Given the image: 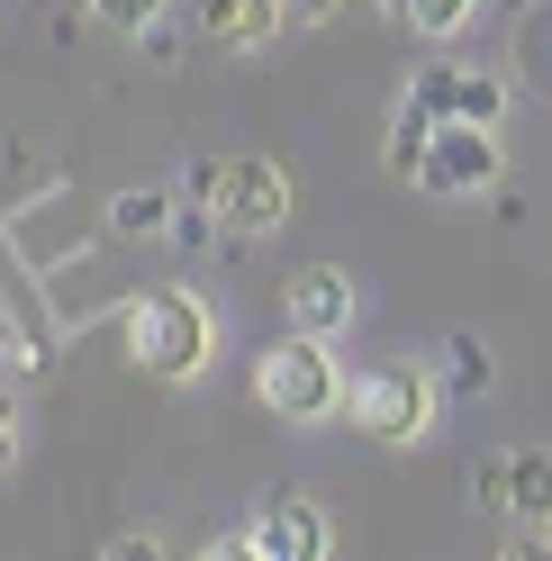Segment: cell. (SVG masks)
I'll return each instance as SVG.
<instances>
[{
  "label": "cell",
  "instance_id": "2",
  "mask_svg": "<svg viewBox=\"0 0 552 561\" xmlns=\"http://www.w3.org/2000/svg\"><path fill=\"white\" fill-rule=\"evenodd\" d=\"M326 344H335V335H299V327H290V344H263L254 399H263L272 416H290V426H326V416L344 408V371H335Z\"/></svg>",
  "mask_w": 552,
  "mask_h": 561
},
{
  "label": "cell",
  "instance_id": "8",
  "mask_svg": "<svg viewBox=\"0 0 552 561\" xmlns=\"http://www.w3.org/2000/svg\"><path fill=\"white\" fill-rule=\"evenodd\" d=\"M281 318H290L299 335H344V327H354V272H344V263H308V272H290Z\"/></svg>",
  "mask_w": 552,
  "mask_h": 561
},
{
  "label": "cell",
  "instance_id": "10",
  "mask_svg": "<svg viewBox=\"0 0 552 561\" xmlns=\"http://www.w3.org/2000/svg\"><path fill=\"white\" fill-rule=\"evenodd\" d=\"M426 146H435V118H417V110L399 100V110H390V136H381V163L399 172V182H417V172H426Z\"/></svg>",
  "mask_w": 552,
  "mask_h": 561
},
{
  "label": "cell",
  "instance_id": "11",
  "mask_svg": "<svg viewBox=\"0 0 552 561\" xmlns=\"http://www.w3.org/2000/svg\"><path fill=\"white\" fill-rule=\"evenodd\" d=\"M172 218H182V208H172V191H154V182L110 199V227H118V236H172Z\"/></svg>",
  "mask_w": 552,
  "mask_h": 561
},
{
  "label": "cell",
  "instance_id": "17",
  "mask_svg": "<svg viewBox=\"0 0 552 561\" xmlns=\"http://www.w3.org/2000/svg\"><path fill=\"white\" fill-rule=\"evenodd\" d=\"M218 182H227V154H199V163L182 172V199H199V208L218 218Z\"/></svg>",
  "mask_w": 552,
  "mask_h": 561
},
{
  "label": "cell",
  "instance_id": "14",
  "mask_svg": "<svg viewBox=\"0 0 552 561\" xmlns=\"http://www.w3.org/2000/svg\"><path fill=\"white\" fill-rule=\"evenodd\" d=\"M444 371H453V390H490V344H480V335H453V344H444Z\"/></svg>",
  "mask_w": 552,
  "mask_h": 561
},
{
  "label": "cell",
  "instance_id": "6",
  "mask_svg": "<svg viewBox=\"0 0 552 561\" xmlns=\"http://www.w3.org/2000/svg\"><path fill=\"white\" fill-rule=\"evenodd\" d=\"M245 543H254V561H326V543H335V525H326V507L318 499H263L254 516H245Z\"/></svg>",
  "mask_w": 552,
  "mask_h": 561
},
{
  "label": "cell",
  "instance_id": "1",
  "mask_svg": "<svg viewBox=\"0 0 552 561\" xmlns=\"http://www.w3.org/2000/svg\"><path fill=\"white\" fill-rule=\"evenodd\" d=\"M127 335H136V363H146L154 380H199L218 363V318H209L199 290H182V280H163V290L136 299Z\"/></svg>",
  "mask_w": 552,
  "mask_h": 561
},
{
  "label": "cell",
  "instance_id": "15",
  "mask_svg": "<svg viewBox=\"0 0 552 561\" xmlns=\"http://www.w3.org/2000/svg\"><path fill=\"white\" fill-rule=\"evenodd\" d=\"M462 118L471 127H498L507 118V82L498 73H462Z\"/></svg>",
  "mask_w": 552,
  "mask_h": 561
},
{
  "label": "cell",
  "instance_id": "13",
  "mask_svg": "<svg viewBox=\"0 0 552 561\" xmlns=\"http://www.w3.org/2000/svg\"><path fill=\"white\" fill-rule=\"evenodd\" d=\"M399 100H407L417 118H435V127H444V118H462V73H453V64H426V73L407 82Z\"/></svg>",
  "mask_w": 552,
  "mask_h": 561
},
{
  "label": "cell",
  "instance_id": "18",
  "mask_svg": "<svg viewBox=\"0 0 552 561\" xmlns=\"http://www.w3.org/2000/svg\"><path fill=\"white\" fill-rule=\"evenodd\" d=\"M136 46H146V64H154V73H163V64H182V37H172L163 19H154V27H136Z\"/></svg>",
  "mask_w": 552,
  "mask_h": 561
},
{
  "label": "cell",
  "instance_id": "9",
  "mask_svg": "<svg viewBox=\"0 0 552 561\" xmlns=\"http://www.w3.org/2000/svg\"><path fill=\"white\" fill-rule=\"evenodd\" d=\"M281 0H199V37L209 46H272L281 37Z\"/></svg>",
  "mask_w": 552,
  "mask_h": 561
},
{
  "label": "cell",
  "instance_id": "12",
  "mask_svg": "<svg viewBox=\"0 0 552 561\" xmlns=\"http://www.w3.org/2000/svg\"><path fill=\"white\" fill-rule=\"evenodd\" d=\"M480 0H390V19L407 27V37H462Z\"/></svg>",
  "mask_w": 552,
  "mask_h": 561
},
{
  "label": "cell",
  "instance_id": "20",
  "mask_svg": "<svg viewBox=\"0 0 552 561\" xmlns=\"http://www.w3.org/2000/svg\"><path fill=\"white\" fill-rule=\"evenodd\" d=\"M10 462H19V399L0 390V471H10Z\"/></svg>",
  "mask_w": 552,
  "mask_h": 561
},
{
  "label": "cell",
  "instance_id": "21",
  "mask_svg": "<svg viewBox=\"0 0 552 561\" xmlns=\"http://www.w3.org/2000/svg\"><path fill=\"white\" fill-rule=\"evenodd\" d=\"M543 543H552V525H543Z\"/></svg>",
  "mask_w": 552,
  "mask_h": 561
},
{
  "label": "cell",
  "instance_id": "5",
  "mask_svg": "<svg viewBox=\"0 0 552 561\" xmlns=\"http://www.w3.org/2000/svg\"><path fill=\"white\" fill-rule=\"evenodd\" d=\"M290 172L272 163V154H227V182H218V227L227 236H272V227H290Z\"/></svg>",
  "mask_w": 552,
  "mask_h": 561
},
{
  "label": "cell",
  "instance_id": "19",
  "mask_svg": "<svg viewBox=\"0 0 552 561\" xmlns=\"http://www.w3.org/2000/svg\"><path fill=\"white\" fill-rule=\"evenodd\" d=\"M335 10H344V0H281V19H290V27H326Z\"/></svg>",
  "mask_w": 552,
  "mask_h": 561
},
{
  "label": "cell",
  "instance_id": "4",
  "mask_svg": "<svg viewBox=\"0 0 552 561\" xmlns=\"http://www.w3.org/2000/svg\"><path fill=\"white\" fill-rule=\"evenodd\" d=\"M498 127H471V118H444L435 127V146H426V172H417V191L426 199H480V191H498Z\"/></svg>",
  "mask_w": 552,
  "mask_h": 561
},
{
  "label": "cell",
  "instance_id": "16",
  "mask_svg": "<svg viewBox=\"0 0 552 561\" xmlns=\"http://www.w3.org/2000/svg\"><path fill=\"white\" fill-rule=\"evenodd\" d=\"M91 19H100V27H118V37H136V27H154V19H163V0H91Z\"/></svg>",
  "mask_w": 552,
  "mask_h": 561
},
{
  "label": "cell",
  "instance_id": "7",
  "mask_svg": "<svg viewBox=\"0 0 552 561\" xmlns=\"http://www.w3.org/2000/svg\"><path fill=\"white\" fill-rule=\"evenodd\" d=\"M480 507H507L526 525H552V453L543 444H516L507 462L480 471Z\"/></svg>",
  "mask_w": 552,
  "mask_h": 561
},
{
  "label": "cell",
  "instance_id": "3",
  "mask_svg": "<svg viewBox=\"0 0 552 561\" xmlns=\"http://www.w3.org/2000/svg\"><path fill=\"white\" fill-rule=\"evenodd\" d=\"M354 426H363L371 444H426V426H435V380H426V363L363 371V380H354Z\"/></svg>",
  "mask_w": 552,
  "mask_h": 561
}]
</instances>
